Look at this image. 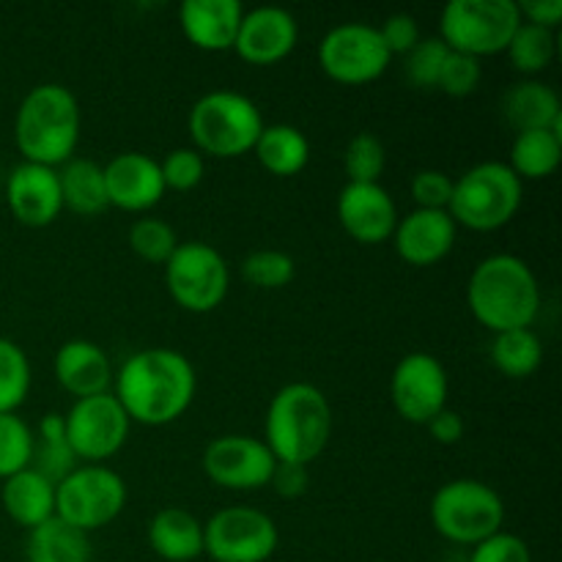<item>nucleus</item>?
<instances>
[{"label": "nucleus", "instance_id": "19", "mask_svg": "<svg viewBox=\"0 0 562 562\" xmlns=\"http://www.w3.org/2000/svg\"><path fill=\"white\" fill-rule=\"evenodd\" d=\"M104 187L113 209L132 214H146L165 195L159 162L148 154L124 151L104 165Z\"/></svg>", "mask_w": 562, "mask_h": 562}, {"label": "nucleus", "instance_id": "11", "mask_svg": "<svg viewBox=\"0 0 562 562\" xmlns=\"http://www.w3.org/2000/svg\"><path fill=\"white\" fill-rule=\"evenodd\" d=\"M278 543L272 516L247 505L217 510L203 525V554L214 562H267L278 552Z\"/></svg>", "mask_w": 562, "mask_h": 562}, {"label": "nucleus", "instance_id": "13", "mask_svg": "<svg viewBox=\"0 0 562 562\" xmlns=\"http://www.w3.org/2000/svg\"><path fill=\"white\" fill-rule=\"evenodd\" d=\"M64 423L71 453L86 464H102L113 459L126 445L132 428L130 417L113 393L75 401L64 415Z\"/></svg>", "mask_w": 562, "mask_h": 562}, {"label": "nucleus", "instance_id": "2", "mask_svg": "<svg viewBox=\"0 0 562 562\" xmlns=\"http://www.w3.org/2000/svg\"><path fill=\"white\" fill-rule=\"evenodd\" d=\"M467 305L475 322L494 335L532 329L541 313V285L525 258L497 252L472 269Z\"/></svg>", "mask_w": 562, "mask_h": 562}, {"label": "nucleus", "instance_id": "6", "mask_svg": "<svg viewBox=\"0 0 562 562\" xmlns=\"http://www.w3.org/2000/svg\"><path fill=\"white\" fill-rule=\"evenodd\" d=\"M525 198V184L505 162H481L453 181L448 214L461 228L488 234L516 217Z\"/></svg>", "mask_w": 562, "mask_h": 562}, {"label": "nucleus", "instance_id": "26", "mask_svg": "<svg viewBox=\"0 0 562 562\" xmlns=\"http://www.w3.org/2000/svg\"><path fill=\"white\" fill-rule=\"evenodd\" d=\"M60 201L64 209L80 214V217H97L110 209L108 187H104L102 165L86 157H71L58 168Z\"/></svg>", "mask_w": 562, "mask_h": 562}, {"label": "nucleus", "instance_id": "28", "mask_svg": "<svg viewBox=\"0 0 562 562\" xmlns=\"http://www.w3.org/2000/svg\"><path fill=\"white\" fill-rule=\"evenodd\" d=\"M256 157L267 173L278 179H289L305 170L311 159V143L296 126L291 124H269L263 126L261 137L256 143Z\"/></svg>", "mask_w": 562, "mask_h": 562}, {"label": "nucleus", "instance_id": "41", "mask_svg": "<svg viewBox=\"0 0 562 562\" xmlns=\"http://www.w3.org/2000/svg\"><path fill=\"white\" fill-rule=\"evenodd\" d=\"M412 201L417 209H431V212H448L450 198H453V179L445 170H417L412 176Z\"/></svg>", "mask_w": 562, "mask_h": 562}, {"label": "nucleus", "instance_id": "7", "mask_svg": "<svg viewBox=\"0 0 562 562\" xmlns=\"http://www.w3.org/2000/svg\"><path fill=\"white\" fill-rule=\"evenodd\" d=\"M431 525L445 541L475 547L505 525V503L488 483L459 477L437 488L431 499Z\"/></svg>", "mask_w": 562, "mask_h": 562}, {"label": "nucleus", "instance_id": "29", "mask_svg": "<svg viewBox=\"0 0 562 562\" xmlns=\"http://www.w3.org/2000/svg\"><path fill=\"white\" fill-rule=\"evenodd\" d=\"M91 538L58 516L27 530L25 562H91Z\"/></svg>", "mask_w": 562, "mask_h": 562}, {"label": "nucleus", "instance_id": "39", "mask_svg": "<svg viewBox=\"0 0 562 562\" xmlns=\"http://www.w3.org/2000/svg\"><path fill=\"white\" fill-rule=\"evenodd\" d=\"M159 173H162L165 190L173 192H190L206 176V159L195 148H173L168 157L159 162Z\"/></svg>", "mask_w": 562, "mask_h": 562}, {"label": "nucleus", "instance_id": "15", "mask_svg": "<svg viewBox=\"0 0 562 562\" xmlns=\"http://www.w3.org/2000/svg\"><path fill=\"white\" fill-rule=\"evenodd\" d=\"M448 371L428 351H412L390 376V398L401 420L426 426L434 415L448 409Z\"/></svg>", "mask_w": 562, "mask_h": 562}, {"label": "nucleus", "instance_id": "35", "mask_svg": "<svg viewBox=\"0 0 562 562\" xmlns=\"http://www.w3.org/2000/svg\"><path fill=\"white\" fill-rule=\"evenodd\" d=\"M344 168L349 184H379L387 168V148L373 132H360L349 140L344 154Z\"/></svg>", "mask_w": 562, "mask_h": 562}, {"label": "nucleus", "instance_id": "25", "mask_svg": "<svg viewBox=\"0 0 562 562\" xmlns=\"http://www.w3.org/2000/svg\"><path fill=\"white\" fill-rule=\"evenodd\" d=\"M148 547L165 562H192L203 554V525L184 508H162L148 521Z\"/></svg>", "mask_w": 562, "mask_h": 562}, {"label": "nucleus", "instance_id": "27", "mask_svg": "<svg viewBox=\"0 0 562 562\" xmlns=\"http://www.w3.org/2000/svg\"><path fill=\"white\" fill-rule=\"evenodd\" d=\"M562 159V132L558 130H532L516 132L514 146H510L508 165L516 173V179L525 181H543L560 168Z\"/></svg>", "mask_w": 562, "mask_h": 562}, {"label": "nucleus", "instance_id": "44", "mask_svg": "<svg viewBox=\"0 0 562 562\" xmlns=\"http://www.w3.org/2000/svg\"><path fill=\"white\" fill-rule=\"evenodd\" d=\"M516 9H519L521 22L547 27V31H558L562 22V0H519Z\"/></svg>", "mask_w": 562, "mask_h": 562}, {"label": "nucleus", "instance_id": "10", "mask_svg": "<svg viewBox=\"0 0 562 562\" xmlns=\"http://www.w3.org/2000/svg\"><path fill=\"white\" fill-rule=\"evenodd\" d=\"M165 285L176 305L184 311L212 313L228 296V261L206 241H179L165 263Z\"/></svg>", "mask_w": 562, "mask_h": 562}, {"label": "nucleus", "instance_id": "20", "mask_svg": "<svg viewBox=\"0 0 562 562\" xmlns=\"http://www.w3.org/2000/svg\"><path fill=\"white\" fill-rule=\"evenodd\" d=\"M459 236V225L448 212H431V209H415L406 217H398L393 231L395 252L404 263L426 269L450 256Z\"/></svg>", "mask_w": 562, "mask_h": 562}, {"label": "nucleus", "instance_id": "4", "mask_svg": "<svg viewBox=\"0 0 562 562\" xmlns=\"http://www.w3.org/2000/svg\"><path fill=\"white\" fill-rule=\"evenodd\" d=\"M333 437V406L307 382H291L272 395L263 420V445L278 464L307 467L327 450Z\"/></svg>", "mask_w": 562, "mask_h": 562}, {"label": "nucleus", "instance_id": "5", "mask_svg": "<svg viewBox=\"0 0 562 562\" xmlns=\"http://www.w3.org/2000/svg\"><path fill=\"white\" fill-rule=\"evenodd\" d=\"M190 137L195 151L217 159L245 157L256 148L263 132V119L258 104L250 97L236 91H209L192 104Z\"/></svg>", "mask_w": 562, "mask_h": 562}, {"label": "nucleus", "instance_id": "1", "mask_svg": "<svg viewBox=\"0 0 562 562\" xmlns=\"http://www.w3.org/2000/svg\"><path fill=\"white\" fill-rule=\"evenodd\" d=\"M198 373L181 351L143 349L113 373V395L130 423L159 428L179 420L195 401Z\"/></svg>", "mask_w": 562, "mask_h": 562}, {"label": "nucleus", "instance_id": "32", "mask_svg": "<svg viewBox=\"0 0 562 562\" xmlns=\"http://www.w3.org/2000/svg\"><path fill=\"white\" fill-rule=\"evenodd\" d=\"M505 55H508L510 66H514L519 75H527L530 80H536V75L547 71L554 60V31L530 25V22H521V25L516 27Z\"/></svg>", "mask_w": 562, "mask_h": 562}, {"label": "nucleus", "instance_id": "17", "mask_svg": "<svg viewBox=\"0 0 562 562\" xmlns=\"http://www.w3.org/2000/svg\"><path fill=\"white\" fill-rule=\"evenodd\" d=\"M5 206L25 228H47L64 212L58 168L20 162L5 179Z\"/></svg>", "mask_w": 562, "mask_h": 562}, {"label": "nucleus", "instance_id": "34", "mask_svg": "<svg viewBox=\"0 0 562 562\" xmlns=\"http://www.w3.org/2000/svg\"><path fill=\"white\" fill-rule=\"evenodd\" d=\"M36 434L16 412L0 415V481L33 464Z\"/></svg>", "mask_w": 562, "mask_h": 562}, {"label": "nucleus", "instance_id": "18", "mask_svg": "<svg viewBox=\"0 0 562 562\" xmlns=\"http://www.w3.org/2000/svg\"><path fill=\"white\" fill-rule=\"evenodd\" d=\"M338 223L360 245L393 239L398 209L382 184H346L338 195Z\"/></svg>", "mask_w": 562, "mask_h": 562}, {"label": "nucleus", "instance_id": "23", "mask_svg": "<svg viewBox=\"0 0 562 562\" xmlns=\"http://www.w3.org/2000/svg\"><path fill=\"white\" fill-rule=\"evenodd\" d=\"M0 505L14 525L33 530L55 516V483L33 467L5 477L0 488Z\"/></svg>", "mask_w": 562, "mask_h": 562}, {"label": "nucleus", "instance_id": "43", "mask_svg": "<svg viewBox=\"0 0 562 562\" xmlns=\"http://www.w3.org/2000/svg\"><path fill=\"white\" fill-rule=\"evenodd\" d=\"M379 36H382L390 55H409L423 38L420 25H417V20L412 14H390L379 25Z\"/></svg>", "mask_w": 562, "mask_h": 562}, {"label": "nucleus", "instance_id": "14", "mask_svg": "<svg viewBox=\"0 0 562 562\" xmlns=\"http://www.w3.org/2000/svg\"><path fill=\"white\" fill-rule=\"evenodd\" d=\"M201 464L214 486L228 488V492H258L269 486L278 461L263 439L225 434L206 445Z\"/></svg>", "mask_w": 562, "mask_h": 562}, {"label": "nucleus", "instance_id": "33", "mask_svg": "<svg viewBox=\"0 0 562 562\" xmlns=\"http://www.w3.org/2000/svg\"><path fill=\"white\" fill-rule=\"evenodd\" d=\"M31 393V362L20 344L0 338V415L16 412Z\"/></svg>", "mask_w": 562, "mask_h": 562}, {"label": "nucleus", "instance_id": "8", "mask_svg": "<svg viewBox=\"0 0 562 562\" xmlns=\"http://www.w3.org/2000/svg\"><path fill=\"white\" fill-rule=\"evenodd\" d=\"M519 25L514 0H450L439 16V38L453 53L481 60L505 53Z\"/></svg>", "mask_w": 562, "mask_h": 562}, {"label": "nucleus", "instance_id": "3", "mask_svg": "<svg viewBox=\"0 0 562 562\" xmlns=\"http://www.w3.org/2000/svg\"><path fill=\"white\" fill-rule=\"evenodd\" d=\"M82 130L80 102L58 82L31 88L14 115V146L22 162L60 168L77 151Z\"/></svg>", "mask_w": 562, "mask_h": 562}, {"label": "nucleus", "instance_id": "22", "mask_svg": "<svg viewBox=\"0 0 562 562\" xmlns=\"http://www.w3.org/2000/svg\"><path fill=\"white\" fill-rule=\"evenodd\" d=\"M55 382L75 395V401L91 398L113 390V362L108 351L93 340H69L55 351Z\"/></svg>", "mask_w": 562, "mask_h": 562}, {"label": "nucleus", "instance_id": "31", "mask_svg": "<svg viewBox=\"0 0 562 562\" xmlns=\"http://www.w3.org/2000/svg\"><path fill=\"white\" fill-rule=\"evenodd\" d=\"M492 362L508 379H530L543 362V344L532 329L494 335Z\"/></svg>", "mask_w": 562, "mask_h": 562}, {"label": "nucleus", "instance_id": "46", "mask_svg": "<svg viewBox=\"0 0 562 562\" xmlns=\"http://www.w3.org/2000/svg\"><path fill=\"white\" fill-rule=\"evenodd\" d=\"M307 467L296 464H278L274 467V475L269 481V486L274 488V494L285 499H296L307 492Z\"/></svg>", "mask_w": 562, "mask_h": 562}, {"label": "nucleus", "instance_id": "45", "mask_svg": "<svg viewBox=\"0 0 562 562\" xmlns=\"http://www.w3.org/2000/svg\"><path fill=\"white\" fill-rule=\"evenodd\" d=\"M428 434H431V439L437 445H445V448H453V445H459L461 439H464V417L459 415V412L453 409H442L439 415H434L431 420L426 423Z\"/></svg>", "mask_w": 562, "mask_h": 562}, {"label": "nucleus", "instance_id": "21", "mask_svg": "<svg viewBox=\"0 0 562 562\" xmlns=\"http://www.w3.org/2000/svg\"><path fill=\"white\" fill-rule=\"evenodd\" d=\"M245 5L239 0H184L179 5V25L187 42L203 53L234 49Z\"/></svg>", "mask_w": 562, "mask_h": 562}, {"label": "nucleus", "instance_id": "36", "mask_svg": "<svg viewBox=\"0 0 562 562\" xmlns=\"http://www.w3.org/2000/svg\"><path fill=\"white\" fill-rule=\"evenodd\" d=\"M130 247L137 258L148 263H168L173 250L179 247V236L165 220L159 217H140L130 228Z\"/></svg>", "mask_w": 562, "mask_h": 562}, {"label": "nucleus", "instance_id": "42", "mask_svg": "<svg viewBox=\"0 0 562 562\" xmlns=\"http://www.w3.org/2000/svg\"><path fill=\"white\" fill-rule=\"evenodd\" d=\"M470 562H532V554L519 536L499 530L472 547Z\"/></svg>", "mask_w": 562, "mask_h": 562}, {"label": "nucleus", "instance_id": "30", "mask_svg": "<svg viewBox=\"0 0 562 562\" xmlns=\"http://www.w3.org/2000/svg\"><path fill=\"white\" fill-rule=\"evenodd\" d=\"M33 470L42 472L47 481L60 483L69 472L80 467L66 439V423L58 412H47L36 428V450H33Z\"/></svg>", "mask_w": 562, "mask_h": 562}, {"label": "nucleus", "instance_id": "9", "mask_svg": "<svg viewBox=\"0 0 562 562\" xmlns=\"http://www.w3.org/2000/svg\"><path fill=\"white\" fill-rule=\"evenodd\" d=\"M124 508V477L104 464H80L55 483V516L86 536L113 525Z\"/></svg>", "mask_w": 562, "mask_h": 562}, {"label": "nucleus", "instance_id": "40", "mask_svg": "<svg viewBox=\"0 0 562 562\" xmlns=\"http://www.w3.org/2000/svg\"><path fill=\"white\" fill-rule=\"evenodd\" d=\"M481 77H483L481 60L470 58V55L453 53V49H450L448 60H445V66H442V75H439L437 91L448 93V97H453V99H464V97H470V93L477 91V86H481Z\"/></svg>", "mask_w": 562, "mask_h": 562}, {"label": "nucleus", "instance_id": "24", "mask_svg": "<svg viewBox=\"0 0 562 562\" xmlns=\"http://www.w3.org/2000/svg\"><path fill=\"white\" fill-rule=\"evenodd\" d=\"M503 115L516 132H562V104L558 91L541 80H521L503 97Z\"/></svg>", "mask_w": 562, "mask_h": 562}, {"label": "nucleus", "instance_id": "16", "mask_svg": "<svg viewBox=\"0 0 562 562\" xmlns=\"http://www.w3.org/2000/svg\"><path fill=\"white\" fill-rule=\"evenodd\" d=\"M300 42V25L294 14L278 5H258L245 11L234 49L252 66H274L294 53Z\"/></svg>", "mask_w": 562, "mask_h": 562}, {"label": "nucleus", "instance_id": "38", "mask_svg": "<svg viewBox=\"0 0 562 562\" xmlns=\"http://www.w3.org/2000/svg\"><path fill=\"white\" fill-rule=\"evenodd\" d=\"M448 55H450L448 44H445L439 36L420 38L417 47L412 49L409 55H404L406 80H409L415 88H420V91H437L439 75H442V66L445 60H448Z\"/></svg>", "mask_w": 562, "mask_h": 562}, {"label": "nucleus", "instance_id": "37", "mask_svg": "<svg viewBox=\"0 0 562 562\" xmlns=\"http://www.w3.org/2000/svg\"><path fill=\"white\" fill-rule=\"evenodd\" d=\"M296 263L283 250H256L241 261V278L245 283L263 291H278L294 280Z\"/></svg>", "mask_w": 562, "mask_h": 562}, {"label": "nucleus", "instance_id": "12", "mask_svg": "<svg viewBox=\"0 0 562 562\" xmlns=\"http://www.w3.org/2000/svg\"><path fill=\"white\" fill-rule=\"evenodd\" d=\"M393 55L384 47L376 25L344 22L318 44V66L340 86H366L387 71Z\"/></svg>", "mask_w": 562, "mask_h": 562}]
</instances>
